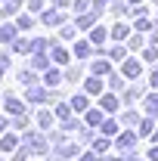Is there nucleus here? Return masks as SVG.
<instances>
[{"label": "nucleus", "instance_id": "obj_3", "mask_svg": "<svg viewBox=\"0 0 158 161\" xmlns=\"http://www.w3.org/2000/svg\"><path fill=\"white\" fill-rule=\"evenodd\" d=\"M102 108H105V112H115V108H118L115 96H105V99H102Z\"/></svg>", "mask_w": 158, "mask_h": 161}, {"label": "nucleus", "instance_id": "obj_6", "mask_svg": "<svg viewBox=\"0 0 158 161\" xmlns=\"http://www.w3.org/2000/svg\"><path fill=\"white\" fill-rule=\"evenodd\" d=\"M71 105H75L78 112H84V108H87V99H84V96H75V99H71Z\"/></svg>", "mask_w": 158, "mask_h": 161}, {"label": "nucleus", "instance_id": "obj_11", "mask_svg": "<svg viewBox=\"0 0 158 161\" xmlns=\"http://www.w3.org/2000/svg\"><path fill=\"white\" fill-rule=\"evenodd\" d=\"M139 133H146V136H149V133H152V121H143V127H139Z\"/></svg>", "mask_w": 158, "mask_h": 161}, {"label": "nucleus", "instance_id": "obj_13", "mask_svg": "<svg viewBox=\"0 0 158 161\" xmlns=\"http://www.w3.org/2000/svg\"><path fill=\"white\" fill-rule=\"evenodd\" d=\"M149 158H152V161H158V149H152V152H149Z\"/></svg>", "mask_w": 158, "mask_h": 161}, {"label": "nucleus", "instance_id": "obj_12", "mask_svg": "<svg viewBox=\"0 0 158 161\" xmlns=\"http://www.w3.org/2000/svg\"><path fill=\"white\" fill-rule=\"evenodd\" d=\"M87 50H90L87 43H78V47H75V53H78V56H87Z\"/></svg>", "mask_w": 158, "mask_h": 161}, {"label": "nucleus", "instance_id": "obj_8", "mask_svg": "<svg viewBox=\"0 0 158 161\" xmlns=\"http://www.w3.org/2000/svg\"><path fill=\"white\" fill-rule=\"evenodd\" d=\"M102 133H105V136H112V133H115V124H112V121H105V124H102Z\"/></svg>", "mask_w": 158, "mask_h": 161}, {"label": "nucleus", "instance_id": "obj_7", "mask_svg": "<svg viewBox=\"0 0 158 161\" xmlns=\"http://www.w3.org/2000/svg\"><path fill=\"white\" fill-rule=\"evenodd\" d=\"M146 105H149V112H158V93H155V96H149Z\"/></svg>", "mask_w": 158, "mask_h": 161}, {"label": "nucleus", "instance_id": "obj_1", "mask_svg": "<svg viewBox=\"0 0 158 161\" xmlns=\"http://www.w3.org/2000/svg\"><path fill=\"white\" fill-rule=\"evenodd\" d=\"M124 75H127V78H137L139 75V62H124Z\"/></svg>", "mask_w": 158, "mask_h": 161}, {"label": "nucleus", "instance_id": "obj_9", "mask_svg": "<svg viewBox=\"0 0 158 161\" xmlns=\"http://www.w3.org/2000/svg\"><path fill=\"white\" fill-rule=\"evenodd\" d=\"M99 87H102L99 80H87V90H90V93H99Z\"/></svg>", "mask_w": 158, "mask_h": 161}, {"label": "nucleus", "instance_id": "obj_5", "mask_svg": "<svg viewBox=\"0 0 158 161\" xmlns=\"http://www.w3.org/2000/svg\"><path fill=\"white\" fill-rule=\"evenodd\" d=\"M118 146H121V149H130V146H133V136H130V133H124V136L118 140Z\"/></svg>", "mask_w": 158, "mask_h": 161}, {"label": "nucleus", "instance_id": "obj_2", "mask_svg": "<svg viewBox=\"0 0 158 161\" xmlns=\"http://www.w3.org/2000/svg\"><path fill=\"white\" fill-rule=\"evenodd\" d=\"M90 40H93V43H102V40H105V28H93Z\"/></svg>", "mask_w": 158, "mask_h": 161}, {"label": "nucleus", "instance_id": "obj_10", "mask_svg": "<svg viewBox=\"0 0 158 161\" xmlns=\"http://www.w3.org/2000/svg\"><path fill=\"white\" fill-rule=\"evenodd\" d=\"M43 80H47V84H59V75H56V71H47V78H43Z\"/></svg>", "mask_w": 158, "mask_h": 161}, {"label": "nucleus", "instance_id": "obj_4", "mask_svg": "<svg viewBox=\"0 0 158 161\" xmlns=\"http://www.w3.org/2000/svg\"><path fill=\"white\" fill-rule=\"evenodd\" d=\"M112 34H115V40H124V37H127V28H124V25H115Z\"/></svg>", "mask_w": 158, "mask_h": 161}]
</instances>
